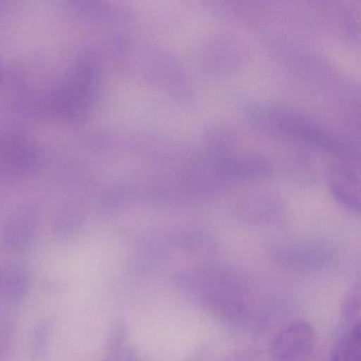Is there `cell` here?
<instances>
[{"mask_svg":"<svg viewBox=\"0 0 361 361\" xmlns=\"http://www.w3.org/2000/svg\"><path fill=\"white\" fill-rule=\"evenodd\" d=\"M29 283V276L24 268L0 266V308L22 301L28 291Z\"/></svg>","mask_w":361,"mask_h":361,"instance_id":"obj_5","label":"cell"},{"mask_svg":"<svg viewBox=\"0 0 361 361\" xmlns=\"http://www.w3.org/2000/svg\"><path fill=\"white\" fill-rule=\"evenodd\" d=\"M100 83L99 61L92 54H85L71 67L61 85L46 96L42 111L62 121L83 119L94 104Z\"/></svg>","mask_w":361,"mask_h":361,"instance_id":"obj_1","label":"cell"},{"mask_svg":"<svg viewBox=\"0 0 361 361\" xmlns=\"http://www.w3.org/2000/svg\"><path fill=\"white\" fill-rule=\"evenodd\" d=\"M314 327L298 320L283 327L272 341L271 354L276 361H305L316 346Z\"/></svg>","mask_w":361,"mask_h":361,"instance_id":"obj_3","label":"cell"},{"mask_svg":"<svg viewBox=\"0 0 361 361\" xmlns=\"http://www.w3.org/2000/svg\"><path fill=\"white\" fill-rule=\"evenodd\" d=\"M51 331L52 322L50 320L41 321L33 327L30 336V350L33 357L39 358L45 353Z\"/></svg>","mask_w":361,"mask_h":361,"instance_id":"obj_8","label":"cell"},{"mask_svg":"<svg viewBox=\"0 0 361 361\" xmlns=\"http://www.w3.org/2000/svg\"><path fill=\"white\" fill-rule=\"evenodd\" d=\"M360 286L353 287L343 300L342 304V317L344 320L350 326H354L359 322V317H360Z\"/></svg>","mask_w":361,"mask_h":361,"instance_id":"obj_9","label":"cell"},{"mask_svg":"<svg viewBox=\"0 0 361 361\" xmlns=\"http://www.w3.org/2000/svg\"><path fill=\"white\" fill-rule=\"evenodd\" d=\"M39 216L30 207L18 209L6 221L1 231L4 248L11 253L26 250L35 240Z\"/></svg>","mask_w":361,"mask_h":361,"instance_id":"obj_4","label":"cell"},{"mask_svg":"<svg viewBox=\"0 0 361 361\" xmlns=\"http://www.w3.org/2000/svg\"><path fill=\"white\" fill-rule=\"evenodd\" d=\"M8 11V4L5 1H0V16H5Z\"/></svg>","mask_w":361,"mask_h":361,"instance_id":"obj_14","label":"cell"},{"mask_svg":"<svg viewBox=\"0 0 361 361\" xmlns=\"http://www.w3.org/2000/svg\"><path fill=\"white\" fill-rule=\"evenodd\" d=\"M326 255L305 250L288 252L282 257L285 265L300 268V269H312V268L321 267L326 264Z\"/></svg>","mask_w":361,"mask_h":361,"instance_id":"obj_7","label":"cell"},{"mask_svg":"<svg viewBox=\"0 0 361 361\" xmlns=\"http://www.w3.org/2000/svg\"><path fill=\"white\" fill-rule=\"evenodd\" d=\"M104 361H136L135 360L134 353L126 346L118 352L107 354Z\"/></svg>","mask_w":361,"mask_h":361,"instance_id":"obj_13","label":"cell"},{"mask_svg":"<svg viewBox=\"0 0 361 361\" xmlns=\"http://www.w3.org/2000/svg\"><path fill=\"white\" fill-rule=\"evenodd\" d=\"M43 160L41 149L26 135L12 128L0 130V185L33 176Z\"/></svg>","mask_w":361,"mask_h":361,"instance_id":"obj_2","label":"cell"},{"mask_svg":"<svg viewBox=\"0 0 361 361\" xmlns=\"http://www.w3.org/2000/svg\"><path fill=\"white\" fill-rule=\"evenodd\" d=\"M12 324L11 317L5 308H0V361H5L11 348Z\"/></svg>","mask_w":361,"mask_h":361,"instance_id":"obj_11","label":"cell"},{"mask_svg":"<svg viewBox=\"0 0 361 361\" xmlns=\"http://www.w3.org/2000/svg\"><path fill=\"white\" fill-rule=\"evenodd\" d=\"M3 77H4V68H3V66H1V64H0V82L3 81Z\"/></svg>","mask_w":361,"mask_h":361,"instance_id":"obj_15","label":"cell"},{"mask_svg":"<svg viewBox=\"0 0 361 361\" xmlns=\"http://www.w3.org/2000/svg\"><path fill=\"white\" fill-rule=\"evenodd\" d=\"M126 346V329L122 323H117L111 329L106 342V354L118 352Z\"/></svg>","mask_w":361,"mask_h":361,"instance_id":"obj_12","label":"cell"},{"mask_svg":"<svg viewBox=\"0 0 361 361\" xmlns=\"http://www.w3.org/2000/svg\"><path fill=\"white\" fill-rule=\"evenodd\" d=\"M68 5L75 13L92 20H98L99 18H105L109 14V8L106 4L99 1H71Z\"/></svg>","mask_w":361,"mask_h":361,"instance_id":"obj_10","label":"cell"},{"mask_svg":"<svg viewBox=\"0 0 361 361\" xmlns=\"http://www.w3.org/2000/svg\"><path fill=\"white\" fill-rule=\"evenodd\" d=\"M360 323L350 329L346 337L336 346L331 361H361Z\"/></svg>","mask_w":361,"mask_h":361,"instance_id":"obj_6","label":"cell"}]
</instances>
